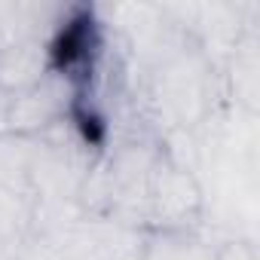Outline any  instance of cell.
Wrapping results in <instances>:
<instances>
[{
    "instance_id": "6da1fadb",
    "label": "cell",
    "mask_w": 260,
    "mask_h": 260,
    "mask_svg": "<svg viewBox=\"0 0 260 260\" xmlns=\"http://www.w3.org/2000/svg\"><path fill=\"white\" fill-rule=\"evenodd\" d=\"M147 104L169 132H193L214 107V64L202 46L172 43L147 74Z\"/></svg>"
},
{
    "instance_id": "7a4b0ae2",
    "label": "cell",
    "mask_w": 260,
    "mask_h": 260,
    "mask_svg": "<svg viewBox=\"0 0 260 260\" xmlns=\"http://www.w3.org/2000/svg\"><path fill=\"white\" fill-rule=\"evenodd\" d=\"M202 208V190L193 172L175 166L166 153L159 156L144 205V226L159 230H190Z\"/></svg>"
},
{
    "instance_id": "3957f363",
    "label": "cell",
    "mask_w": 260,
    "mask_h": 260,
    "mask_svg": "<svg viewBox=\"0 0 260 260\" xmlns=\"http://www.w3.org/2000/svg\"><path fill=\"white\" fill-rule=\"evenodd\" d=\"M71 80L49 68L34 86L7 92V135H40L52 122L71 116Z\"/></svg>"
},
{
    "instance_id": "277c9868",
    "label": "cell",
    "mask_w": 260,
    "mask_h": 260,
    "mask_svg": "<svg viewBox=\"0 0 260 260\" xmlns=\"http://www.w3.org/2000/svg\"><path fill=\"white\" fill-rule=\"evenodd\" d=\"M214 251L193 230H159L147 233L141 260H214Z\"/></svg>"
},
{
    "instance_id": "5b68a950",
    "label": "cell",
    "mask_w": 260,
    "mask_h": 260,
    "mask_svg": "<svg viewBox=\"0 0 260 260\" xmlns=\"http://www.w3.org/2000/svg\"><path fill=\"white\" fill-rule=\"evenodd\" d=\"M31 156H34L31 135H0V187L31 196Z\"/></svg>"
},
{
    "instance_id": "8992f818",
    "label": "cell",
    "mask_w": 260,
    "mask_h": 260,
    "mask_svg": "<svg viewBox=\"0 0 260 260\" xmlns=\"http://www.w3.org/2000/svg\"><path fill=\"white\" fill-rule=\"evenodd\" d=\"M31 217H34V199L22 196L16 190L0 187V239L25 242L31 236Z\"/></svg>"
},
{
    "instance_id": "52a82bcc",
    "label": "cell",
    "mask_w": 260,
    "mask_h": 260,
    "mask_svg": "<svg viewBox=\"0 0 260 260\" xmlns=\"http://www.w3.org/2000/svg\"><path fill=\"white\" fill-rule=\"evenodd\" d=\"M214 260H257V251L248 239H230L214 251Z\"/></svg>"
},
{
    "instance_id": "ba28073f",
    "label": "cell",
    "mask_w": 260,
    "mask_h": 260,
    "mask_svg": "<svg viewBox=\"0 0 260 260\" xmlns=\"http://www.w3.org/2000/svg\"><path fill=\"white\" fill-rule=\"evenodd\" d=\"M22 242H10V239H0V260H19Z\"/></svg>"
}]
</instances>
